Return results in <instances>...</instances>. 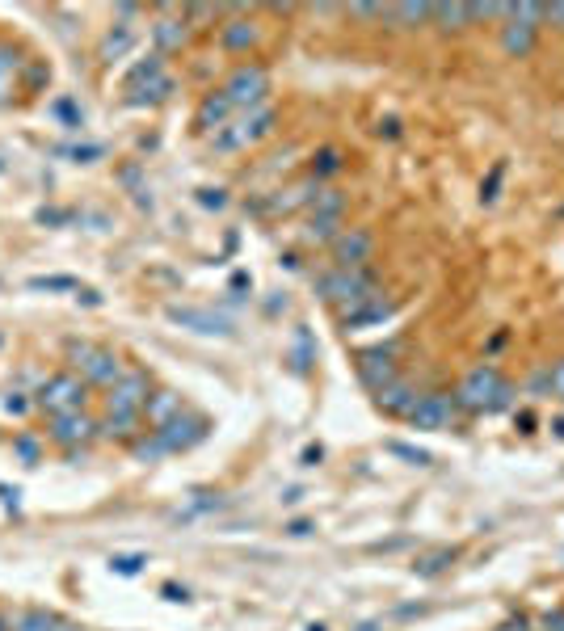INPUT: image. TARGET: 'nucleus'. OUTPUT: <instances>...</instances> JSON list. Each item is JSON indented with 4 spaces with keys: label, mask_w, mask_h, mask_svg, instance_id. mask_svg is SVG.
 I'll list each match as a JSON object with an SVG mask.
<instances>
[{
    "label": "nucleus",
    "mask_w": 564,
    "mask_h": 631,
    "mask_svg": "<svg viewBox=\"0 0 564 631\" xmlns=\"http://www.w3.org/2000/svg\"><path fill=\"white\" fill-rule=\"evenodd\" d=\"M333 173H341V152H337V148H320V152L312 156V181L320 186V181L333 177Z\"/></svg>",
    "instance_id": "nucleus-33"
},
{
    "label": "nucleus",
    "mask_w": 564,
    "mask_h": 631,
    "mask_svg": "<svg viewBox=\"0 0 564 631\" xmlns=\"http://www.w3.org/2000/svg\"><path fill=\"white\" fill-rule=\"evenodd\" d=\"M165 316L173 324H181V329H190V333H203V337H232V320L228 316H219L211 308H181V303H169Z\"/></svg>",
    "instance_id": "nucleus-12"
},
{
    "label": "nucleus",
    "mask_w": 564,
    "mask_h": 631,
    "mask_svg": "<svg viewBox=\"0 0 564 631\" xmlns=\"http://www.w3.org/2000/svg\"><path fill=\"white\" fill-rule=\"evenodd\" d=\"M388 316H392V303L379 295V299L358 303V308H350V312H341V329H367V324H384Z\"/></svg>",
    "instance_id": "nucleus-19"
},
{
    "label": "nucleus",
    "mask_w": 564,
    "mask_h": 631,
    "mask_svg": "<svg viewBox=\"0 0 564 631\" xmlns=\"http://www.w3.org/2000/svg\"><path fill=\"white\" fill-rule=\"evenodd\" d=\"M388 455L405 459V463H413V467H430V463H434L430 451H421V446H409V442H388Z\"/></svg>",
    "instance_id": "nucleus-38"
},
{
    "label": "nucleus",
    "mask_w": 564,
    "mask_h": 631,
    "mask_svg": "<svg viewBox=\"0 0 564 631\" xmlns=\"http://www.w3.org/2000/svg\"><path fill=\"white\" fill-rule=\"evenodd\" d=\"M417 400H421V392L413 388L409 379H392L388 388L375 392V404H379V409H384L388 417H409V413L417 409Z\"/></svg>",
    "instance_id": "nucleus-15"
},
{
    "label": "nucleus",
    "mask_w": 564,
    "mask_h": 631,
    "mask_svg": "<svg viewBox=\"0 0 564 631\" xmlns=\"http://www.w3.org/2000/svg\"><path fill=\"white\" fill-rule=\"evenodd\" d=\"M455 396L451 392H426L417 400V409L409 413V425L421 434H442V430H451L455 425Z\"/></svg>",
    "instance_id": "nucleus-8"
},
{
    "label": "nucleus",
    "mask_w": 564,
    "mask_h": 631,
    "mask_svg": "<svg viewBox=\"0 0 564 631\" xmlns=\"http://www.w3.org/2000/svg\"><path fill=\"white\" fill-rule=\"evenodd\" d=\"M59 156L76 160V165H93V160L106 156V144H68V148H59Z\"/></svg>",
    "instance_id": "nucleus-39"
},
{
    "label": "nucleus",
    "mask_w": 564,
    "mask_h": 631,
    "mask_svg": "<svg viewBox=\"0 0 564 631\" xmlns=\"http://www.w3.org/2000/svg\"><path fill=\"white\" fill-rule=\"evenodd\" d=\"M514 400H518V388L497 371L493 362L472 366L455 388V409L459 413H501V409H510Z\"/></svg>",
    "instance_id": "nucleus-1"
},
{
    "label": "nucleus",
    "mask_w": 564,
    "mask_h": 631,
    "mask_svg": "<svg viewBox=\"0 0 564 631\" xmlns=\"http://www.w3.org/2000/svg\"><path fill=\"white\" fill-rule=\"evenodd\" d=\"M22 68V59L9 43H0V106H9V93H13V76Z\"/></svg>",
    "instance_id": "nucleus-28"
},
{
    "label": "nucleus",
    "mask_w": 564,
    "mask_h": 631,
    "mask_svg": "<svg viewBox=\"0 0 564 631\" xmlns=\"http://www.w3.org/2000/svg\"><path fill=\"white\" fill-rule=\"evenodd\" d=\"M287 535H295V539H304V535H312V522H304V518H295V522L287 526Z\"/></svg>",
    "instance_id": "nucleus-53"
},
{
    "label": "nucleus",
    "mask_w": 564,
    "mask_h": 631,
    "mask_svg": "<svg viewBox=\"0 0 564 631\" xmlns=\"http://www.w3.org/2000/svg\"><path fill=\"white\" fill-rule=\"evenodd\" d=\"M139 425H144V413H106L97 421V438L106 442H135Z\"/></svg>",
    "instance_id": "nucleus-18"
},
{
    "label": "nucleus",
    "mask_w": 564,
    "mask_h": 631,
    "mask_svg": "<svg viewBox=\"0 0 564 631\" xmlns=\"http://www.w3.org/2000/svg\"><path fill=\"white\" fill-rule=\"evenodd\" d=\"M274 110L270 106H257V110H245L236 122H228L219 135H211V148L215 152H240V148H249L257 144V139H266L274 131Z\"/></svg>",
    "instance_id": "nucleus-5"
},
{
    "label": "nucleus",
    "mask_w": 564,
    "mask_h": 631,
    "mask_svg": "<svg viewBox=\"0 0 564 631\" xmlns=\"http://www.w3.org/2000/svg\"><path fill=\"white\" fill-rule=\"evenodd\" d=\"M211 510H224V497H219V493H198V501L181 518H198V514H211Z\"/></svg>",
    "instance_id": "nucleus-42"
},
{
    "label": "nucleus",
    "mask_w": 564,
    "mask_h": 631,
    "mask_svg": "<svg viewBox=\"0 0 564 631\" xmlns=\"http://www.w3.org/2000/svg\"><path fill=\"white\" fill-rule=\"evenodd\" d=\"M535 43H539L535 26H527V22H506V26H501V51H506V55L522 59V55L535 51Z\"/></svg>",
    "instance_id": "nucleus-21"
},
{
    "label": "nucleus",
    "mask_w": 564,
    "mask_h": 631,
    "mask_svg": "<svg viewBox=\"0 0 564 631\" xmlns=\"http://www.w3.org/2000/svg\"><path fill=\"white\" fill-rule=\"evenodd\" d=\"M232 101L224 97V89L219 93H207L203 97V106H198V114H194V122H198V131H207V135H219L232 122Z\"/></svg>",
    "instance_id": "nucleus-16"
},
{
    "label": "nucleus",
    "mask_w": 564,
    "mask_h": 631,
    "mask_svg": "<svg viewBox=\"0 0 564 631\" xmlns=\"http://www.w3.org/2000/svg\"><path fill=\"white\" fill-rule=\"evenodd\" d=\"M131 47H135V30L131 26H114V30H106L102 47H97V59H102V64H118Z\"/></svg>",
    "instance_id": "nucleus-24"
},
{
    "label": "nucleus",
    "mask_w": 564,
    "mask_h": 631,
    "mask_svg": "<svg viewBox=\"0 0 564 631\" xmlns=\"http://www.w3.org/2000/svg\"><path fill=\"white\" fill-rule=\"evenodd\" d=\"M341 236V215H312L308 223V240H337Z\"/></svg>",
    "instance_id": "nucleus-35"
},
{
    "label": "nucleus",
    "mask_w": 564,
    "mask_h": 631,
    "mask_svg": "<svg viewBox=\"0 0 564 631\" xmlns=\"http://www.w3.org/2000/svg\"><path fill=\"white\" fill-rule=\"evenodd\" d=\"M0 505H5L9 514H22V493H17V488H9V484H0Z\"/></svg>",
    "instance_id": "nucleus-45"
},
{
    "label": "nucleus",
    "mask_w": 564,
    "mask_h": 631,
    "mask_svg": "<svg viewBox=\"0 0 564 631\" xmlns=\"http://www.w3.org/2000/svg\"><path fill=\"white\" fill-rule=\"evenodd\" d=\"M312 362H316V345H312V333L299 324L295 329V341H291V366H295V375H308L312 371Z\"/></svg>",
    "instance_id": "nucleus-25"
},
{
    "label": "nucleus",
    "mask_w": 564,
    "mask_h": 631,
    "mask_svg": "<svg viewBox=\"0 0 564 631\" xmlns=\"http://www.w3.org/2000/svg\"><path fill=\"white\" fill-rule=\"evenodd\" d=\"M156 434L165 438L169 455H181V451H194V446L211 434V421H207L203 413H181V417H173L169 425H160Z\"/></svg>",
    "instance_id": "nucleus-10"
},
{
    "label": "nucleus",
    "mask_w": 564,
    "mask_h": 631,
    "mask_svg": "<svg viewBox=\"0 0 564 631\" xmlns=\"http://www.w3.org/2000/svg\"><path fill=\"white\" fill-rule=\"evenodd\" d=\"M430 17L442 30H463V26H472V5H434Z\"/></svg>",
    "instance_id": "nucleus-30"
},
{
    "label": "nucleus",
    "mask_w": 564,
    "mask_h": 631,
    "mask_svg": "<svg viewBox=\"0 0 564 631\" xmlns=\"http://www.w3.org/2000/svg\"><path fill=\"white\" fill-rule=\"evenodd\" d=\"M358 379L367 392L388 388L392 379H400L396 371V345H375V350H362L358 354Z\"/></svg>",
    "instance_id": "nucleus-9"
},
{
    "label": "nucleus",
    "mask_w": 564,
    "mask_h": 631,
    "mask_svg": "<svg viewBox=\"0 0 564 631\" xmlns=\"http://www.w3.org/2000/svg\"><path fill=\"white\" fill-rule=\"evenodd\" d=\"M316 295L325 299V303H333V308L350 312V308H358V303L379 299V278L367 266H358V270H329V274L316 278Z\"/></svg>",
    "instance_id": "nucleus-2"
},
{
    "label": "nucleus",
    "mask_w": 564,
    "mask_h": 631,
    "mask_svg": "<svg viewBox=\"0 0 564 631\" xmlns=\"http://www.w3.org/2000/svg\"><path fill=\"white\" fill-rule=\"evenodd\" d=\"M47 438H51L55 446H64V451L72 455L76 446H85V442L97 438V417H89L85 409H80V413H64V417H51Z\"/></svg>",
    "instance_id": "nucleus-11"
},
{
    "label": "nucleus",
    "mask_w": 564,
    "mask_h": 631,
    "mask_svg": "<svg viewBox=\"0 0 564 631\" xmlns=\"http://www.w3.org/2000/svg\"><path fill=\"white\" fill-rule=\"evenodd\" d=\"M55 627H59V615L47 606H26L9 619V631H55Z\"/></svg>",
    "instance_id": "nucleus-23"
},
{
    "label": "nucleus",
    "mask_w": 564,
    "mask_h": 631,
    "mask_svg": "<svg viewBox=\"0 0 564 631\" xmlns=\"http://www.w3.org/2000/svg\"><path fill=\"white\" fill-rule=\"evenodd\" d=\"M219 47L232 51V55L257 47V26L249 22V17H232V22L219 26Z\"/></svg>",
    "instance_id": "nucleus-20"
},
{
    "label": "nucleus",
    "mask_w": 564,
    "mask_h": 631,
    "mask_svg": "<svg viewBox=\"0 0 564 631\" xmlns=\"http://www.w3.org/2000/svg\"><path fill=\"white\" fill-rule=\"evenodd\" d=\"M346 211V194L333 190V186H316L312 194V215H341Z\"/></svg>",
    "instance_id": "nucleus-32"
},
{
    "label": "nucleus",
    "mask_w": 564,
    "mask_h": 631,
    "mask_svg": "<svg viewBox=\"0 0 564 631\" xmlns=\"http://www.w3.org/2000/svg\"><path fill=\"white\" fill-rule=\"evenodd\" d=\"M89 400V383L76 371H55L43 379V388L34 392V409H43L47 417H64V413H80Z\"/></svg>",
    "instance_id": "nucleus-4"
},
{
    "label": "nucleus",
    "mask_w": 564,
    "mask_h": 631,
    "mask_svg": "<svg viewBox=\"0 0 564 631\" xmlns=\"http://www.w3.org/2000/svg\"><path fill=\"white\" fill-rule=\"evenodd\" d=\"M177 89V80L165 72V76H160V80H152V85H144V89H139V93H131L127 101H131V106H156V101H165L169 93Z\"/></svg>",
    "instance_id": "nucleus-29"
},
{
    "label": "nucleus",
    "mask_w": 564,
    "mask_h": 631,
    "mask_svg": "<svg viewBox=\"0 0 564 631\" xmlns=\"http://www.w3.org/2000/svg\"><path fill=\"white\" fill-rule=\"evenodd\" d=\"M152 396V375L148 371H123V379L106 388V413H144Z\"/></svg>",
    "instance_id": "nucleus-7"
},
{
    "label": "nucleus",
    "mask_w": 564,
    "mask_h": 631,
    "mask_svg": "<svg viewBox=\"0 0 564 631\" xmlns=\"http://www.w3.org/2000/svg\"><path fill=\"white\" fill-rule=\"evenodd\" d=\"M552 396H560V400H564V358H560V362H552Z\"/></svg>",
    "instance_id": "nucleus-48"
},
{
    "label": "nucleus",
    "mask_w": 564,
    "mask_h": 631,
    "mask_svg": "<svg viewBox=\"0 0 564 631\" xmlns=\"http://www.w3.org/2000/svg\"><path fill=\"white\" fill-rule=\"evenodd\" d=\"M430 13H434V5H392L388 9V17L392 22H400V26H421V22H430Z\"/></svg>",
    "instance_id": "nucleus-34"
},
{
    "label": "nucleus",
    "mask_w": 564,
    "mask_h": 631,
    "mask_svg": "<svg viewBox=\"0 0 564 631\" xmlns=\"http://www.w3.org/2000/svg\"><path fill=\"white\" fill-rule=\"evenodd\" d=\"M375 253V236L367 228H346L337 240H333V261H337V270H358V266H367Z\"/></svg>",
    "instance_id": "nucleus-14"
},
{
    "label": "nucleus",
    "mask_w": 564,
    "mask_h": 631,
    "mask_svg": "<svg viewBox=\"0 0 564 631\" xmlns=\"http://www.w3.org/2000/svg\"><path fill=\"white\" fill-rule=\"evenodd\" d=\"M165 455H169V446H165V438H160L156 430L139 434V438L131 442V459H135V463H156V459H165Z\"/></svg>",
    "instance_id": "nucleus-26"
},
{
    "label": "nucleus",
    "mask_w": 564,
    "mask_h": 631,
    "mask_svg": "<svg viewBox=\"0 0 564 631\" xmlns=\"http://www.w3.org/2000/svg\"><path fill=\"white\" fill-rule=\"evenodd\" d=\"M114 13H118V17H139V5H118Z\"/></svg>",
    "instance_id": "nucleus-56"
},
{
    "label": "nucleus",
    "mask_w": 564,
    "mask_h": 631,
    "mask_svg": "<svg viewBox=\"0 0 564 631\" xmlns=\"http://www.w3.org/2000/svg\"><path fill=\"white\" fill-rule=\"evenodd\" d=\"M493 631H535V627H531V619H527V615H510V619H501Z\"/></svg>",
    "instance_id": "nucleus-46"
},
{
    "label": "nucleus",
    "mask_w": 564,
    "mask_h": 631,
    "mask_svg": "<svg viewBox=\"0 0 564 631\" xmlns=\"http://www.w3.org/2000/svg\"><path fill=\"white\" fill-rule=\"evenodd\" d=\"M30 291H80V282L68 274H51V278H30Z\"/></svg>",
    "instance_id": "nucleus-40"
},
{
    "label": "nucleus",
    "mask_w": 564,
    "mask_h": 631,
    "mask_svg": "<svg viewBox=\"0 0 564 631\" xmlns=\"http://www.w3.org/2000/svg\"><path fill=\"white\" fill-rule=\"evenodd\" d=\"M543 627H548V631H564V610H548V615H543Z\"/></svg>",
    "instance_id": "nucleus-51"
},
{
    "label": "nucleus",
    "mask_w": 564,
    "mask_h": 631,
    "mask_svg": "<svg viewBox=\"0 0 564 631\" xmlns=\"http://www.w3.org/2000/svg\"><path fill=\"white\" fill-rule=\"evenodd\" d=\"M266 93H270V72L261 64H240L232 68V76L224 80V97L232 101V110H257L266 106Z\"/></svg>",
    "instance_id": "nucleus-6"
},
{
    "label": "nucleus",
    "mask_w": 564,
    "mask_h": 631,
    "mask_svg": "<svg viewBox=\"0 0 564 631\" xmlns=\"http://www.w3.org/2000/svg\"><path fill=\"white\" fill-rule=\"evenodd\" d=\"M320 459H325V446H320V442H312V446H304V455H299V463H304V467H316Z\"/></svg>",
    "instance_id": "nucleus-47"
},
{
    "label": "nucleus",
    "mask_w": 564,
    "mask_h": 631,
    "mask_svg": "<svg viewBox=\"0 0 564 631\" xmlns=\"http://www.w3.org/2000/svg\"><path fill=\"white\" fill-rule=\"evenodd\" d=\"M198 202H203L207 211H224V207H228V190H219V186L211 190V186H207V190H198Z\"/></svg>",
    "instance_id": "nucleus-44"
},
{
    "label": "nucleus",
    "mask_w": 564,
    "mask_h": 631,
    "mask_svg": "<svg viewBox=\"0 0 564 631\" xmlns=\"http://www.w3.org/2000/svg\"><path fill=\"white\" fill-rule=\"evenodd\" d=\"M13 451H17V459H22L26 467H38V459H43V442H38L34 434H17Z\"/></svg>",
    "instance_id": "nucleus-37"
},
{
    "label": "nucleus",
    "mask_w": 564,
    "mask_h": 631,
    "mask_svg": "<svg viewBox=\"0 0 564 631\" xmlns=\"http://www.w3.org/2000/svg\"><path fill=\"white\" fill-rule=\"evenodd\" d=\"M51 118H55L64 131H80V127H85V110H80L72 97H59V101H51Z\"/></svg>",
    "instance_id": "nucleus-31"
},
{
    "label": "nucleus",
    "mask_w": 564,
    "mask_h": 631,
    "mask_svg": "<svg viewBox=\"0 0 564 631\" xmlns=\"http://www.w3.org/2000/svg\"><path fill=\"white\" fill-rule=\"evenodd\" d=\"M548 22L564 30V0H560V5H548Z\"/></svg>",
    "instance_id": "nucleus-54"
},
{
    "label": "nucleus",
    "mask_w": 564,
    "mask_h": 631,
    "mask_svg": "<svg viewBox=\"0 0 564 631\" xmlns=\"http://www.w3.org/2000/svg\"><path fill=\"white\" fill-rule=\"evenodd\" d=\"M190 43V22H186V9H165L152 22V51H160V55H177L181 47Z\"/></svg>",
    "instance_id": "nucleus-13"
},
{
    "label": "nucleus",
    "mask_w": 564,
    "mask_h": 631,
    "mask_svg": "<svg viewBox=\"0 0 564 631\" xmlns=\"http://www.w3.org/2000/svg\"><path fill=\"white\" fill-rule=\"evenodd\" d=\"M68 362L72 371L89 383V388H114L118 379H123V358H118L114 350H106V345H93V341H68Z\"/></svg>",
    "instance_id": "nucleus-3"
},
{
    "label": "nucleus",
    "mask_w": 564,
    "mask_h": 631,
    "mask_svg": "<svg viewBox=\"0 0 564 631\" xmlns=\"http://www.w3.org/2000/svg\"><path fill=\"white\" fill-rule=\"evenodd\" d=\"M308 631H329V627L325 623H308Z\"/></svg>",
    "instance_id": "nucleus-58"
},
{
    "label": "nucleus",
    "mask_w": 564,
    "mask_h": 631,
    "mask_svg": "<svg viewBox=\"0 0 564 631\" xmlns=\"http://www.w3.org/2000/svg\"><path fill=\"white\" fill-rule=\"evenodd\" d=\"M354 17H388V5H354Z\"/></svg>",
    "instance_id": "nucleus-49"
},
{
    "label": "nucleus",
    "mask_w": 564,
    "mask_h": 631,
    "mask_svg": "<svg viewBox=\"0 0 564 631\" xmlns=\"http://www.w3.org/2000/svg\"><path fill=\"white\" fill-rule=\"evenodd\" d=\"M0 409H5L9 417H26L34 409V396L30 392H9V396H0Z\"/></svg>",
    "instance_id": "nucleus-41"
},
{
    "label": "nucleus",
    "mask_w": 564,
    "mask_h": 631,
    "mask_svg": "<svg viewBox=\"0 0 564 631\" xmlns=\"http://www.w3.org/2000/svg\"><path fill=\"white\" fill-rule=\"evenodd\" d=\"M527 396H552V366H539L527 379Z\"/></svg>",
    "instance_id": "nucleus-43"
},
{
    "label": "nucleus",
    "mask_w": 564,
    "mask_h": 631,
    "mask_svg": "<svg viewBox=\"0 0 564 631\" xmlns=\"http://www.w3.org/2000/svg\"><path fill=\"white\" fill-rule=\"evenodd\" d=\"M160 76H165V55L152 51V55L139 59V64H131V68H127L123 89H127V93H139V89L152 85V80H160Z\"/></svg>",
    "instance_id": "nucleus-22"
},
{
    "label": "nucleus",
    "mask_w": 564,
    "mask_h": 631,
    "mask_svg": "<svg viewBox=\"0 0 564 631\" xmlns=\"http://www.w3.org/2000/svg\"><path fill=\"white\" fill-rule=\"evenodd\" d=\"M552 434H556V438H564V417H560V421H552Z\"/></svg>",
    "instance_id": "nucleus-57"
},
{
    "label": "nucleus",
    "mask_w": 564,
    "mask_h": 631,
    "mask_svg": "<svg viewBox=\"0 0 564 631\" xmlns=\"http://www.w3.org/2000/svg\"><path fill=\"white\" fill-rule=\"evenodd\" d=\"M160 594H165L169 602H190V594H186V589H177V585H160Z\"/></svg>",
    "instance_id": "nucleus-52"
},
{
    "label": "nucleus",
    "mask_w": 564,
    "mask_h": 631,
    "mask_svg": "<svg viewBox=\"0 0 564 631\" xmlns=\"http://www.w3.org/2000/svg\"><path fill=\"white\" fill-rule=\"evenodd\" d=\"M38 223H72V211H38Z\"/></svg>",
    "instance_id": "nucleus-50"
},
{
    "label": "nucleus",
    "mask_w": 564,
    "mask_h": 631,
    "mask_svg": "<svg viewBox=\"0 0 564 631\" xmlns=\"http://www.w3.org/2000/svg\"><path fill=\"white\" fill-rule=\"evenodd\" d=\"M0 631H9V615H0Z\"/></svg>",
    "instance_id": "nucleus-60"
},
{
    "label": "nucleus",
    "mask_w": 564,
    "mask_h": 631,
    "mask_svg": "<svg viewBox=\"0 0 564 631\" xmlns=\"http://www.w3.org/2000/svg\"><path fill=\"white\" fill-rule=\"evenodd\" d=\"M186 413V404H181V396L177 392H169V388H160V392H152L148 396V404H144V421H148V430H160V425H169L173 417H181Z\"/></svg>",
    "instance_id": "nucleus-17"
},
{
    "label": "nucleus",
    "mask_w": 564,
    "mask_h": 631,
    "mask_svg": "<svg viewBox=\"0 0 564 631\" xmlns=\"http://www.w3.org/2000/svg\"><path fill=\"white\" fill-rule=\"evenodd\" d=\"M358 631H379V623H362V627H358Z\"/></svg>",
    "instance_id": "nucleus-59"
},
{
    "label": "nucleus",
    "mask_w": 564,
    "mask_h": 631,
    "mask_svg": "<svg viewBox=\"0 0 564 631\" xmlns=\"http://www.w3.org/2000/svg\"><path fill=\"white\" fill-rule=\"evenodd\" d=\"M455 560H459V547H438V552L421 556V560L413 564V573H417V577H438V573H447Z\"/></svg>",
    "instance_id": "nucleus-27"
},
{
    "label": "nucleus",
    "mask_w": 564,
    "mask_h": 631,
    "mask_svg": "<svg viewBox=\"0 0 564 631\" xmlns=\"http://www.w3.org/2000/svg\"><path fill=\"white\" fill-rule=\"evenodd\" d=\"M144 564H148L144 552H123V556H110V573H118V577H135V573H144Z\"/></svg>",
    "instance_id": "nucleus-36"
},
{
    "label": "nucleus",
    "mask_w": 564,
    "mask_h": 631,
    "mask_svg": "<svg viewBox=\"0 0 564 631\" xmlns=\"http://www.w3.org/2000/svg\"><path fill=\"white\" fill-rule=\"evenodd\" d=\"M379 135H388V139H396V135H400V122H396V118H388V122H379Z\"/></svg>",
    "instance_id": "nucleus-55"
}]
</instances>
